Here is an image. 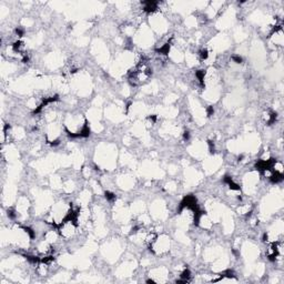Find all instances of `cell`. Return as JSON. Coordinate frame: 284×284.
Here are the masks:
<instances>
[{"label":"cell","instance_id":"cell-1","mask_svg":"<svg viewBox=\"0 0 284 284\" xmlns=\"http://www.w3.org/2000/svg\"><path fill=\"white\" fill-rule=\"evenodd\" d=\"M170 247H171V243H170L169 235L158 234L156 240L149 249L152 251L153 254H156V256H164V254H167L169 252Z\"/></svg>","mask_w":284,"mask_h":284}]
</instances>
